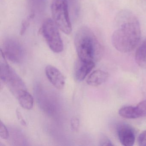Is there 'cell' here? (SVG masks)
I'll list each match as a JSON object with an SVG mask.
<instances>
[{"instance_id": "obj_16", "label": "cell", "mask_w": 146, "mask_h": 146, "mask_svg": "<svg viewBox=\"0 0 146 146\" xmlns=\"http://www.w3.org/2000/svg\"><path fill=\"white\" fill-rule=\"evenodd\" d=\"M138 145L140 146H146V131L142 132L137 139Z\"/></svg>"}, {"instance_id": "obj_14", "label": "cell", "mask_w": 146, "mask_h": 146, "mask_svg": "<svg viewBox=\"0 0 146 146\" xmlns=\"http://www.w3.org/2000/svg\"><path fill=\"white\" fill-rule=\"evenodd\" d=\"M136 108L140 117L146 116V100L139 102Z\"/></svg>"}, {"instance_id": "obj_19", "label": "cell", "mask_w": 146, "mask_h": 146, "mask_svg": "<svg viewBox=\"0 0 146 146\" xmlns=\"http://www.w3.org/2000/svg\"><path fill=\"white\" fill-rule=\"evenodd\" d=\"M100 146H113V144L111 141L106 137H102L100 141Z\"/></svg>"}, {"instance_id": "obj_12", "label": "cell", "mask_w": 146, "mask_h": 146, "mask_svg": "<svg viewBox=\"0 0 146 146\" xmlns=\"http://www.w3.org/2000/svg\"><path fill=\"white\" fill-rule=\"evenodd\" d=\"M135 59L138 66L146 69V39L137 49Z\"/></svg>"}, {"instance_id": "obj_13", "label": "cell", "mask_w": 146, "mask_h": 146, "mask_svg": "<svg viewBox=\"0 0 146 146\" xmlns=\"http://www.w3.org/2000/svg\"><path fill=\"white\" fill-rule=\"evenodd\" d=\"M119 113L120 116L127 119H136L140 117L135 107L127 106L119 109Z\"/></svg>"}, {"instance_id": "obj_4", "label": "cell", "mask_w": 146, "mask_h": 146, "mask_svg": "<svg viewBox=\"0 0 146 146\" xmlns=\"http://www.w3.org/2000/svg\"><path fill=\"white\" fill-rule=\"evenodd\" d=\"M51 8L53 19L58 28L65 34L70 35L72 25L67 0H52Z\"/></svg>"}, {"instance_id": "obj_9", "label": "cell", "mask_w": 146, "mask_h": 146, "mask_svg": "<svg viewBox=\"0 0 146 146\" xmlns=\"http://www.w3.org/2000/svg\"><path fill=\"white\" fill-rule=\"evenodd\" d=\"M95 65L94 62H85L80 59L76 63L75 77L78 81H82L90 73Z\"/></svg>"}, {"instance_id": "obj_6", "label": "cell", "mask_w": 146, "mask_h": 146, "mask_svg": "<svg viewBox=\"0 0 146 146\" xmlns=\"http://www.w3.org/2000/svg\"><path fill=\"white\" fill-rule=\"evenodd\" d=\"M1 51L10 61L16 64L21 63L25 55L24 48L18 39L13 37H7L4 40Z\"/></svg>"}, {"instance_id": "obj_11", "label": "cell", "mask_w": 146, "mask_h": 146, "mask_svg": "<svg viewBox=\"0 0 146 146\" xmlns=\"http://www.w3.org/2000/svg\"><path fill=\"white\" fill-rule=\"evenodd\" d=\"M15 97L17 99L19 104L23 108L30 110L33 107L34 99L27 90H20L15 96Z\"/></svg>"}, {"instance_id": "obj_17", "label": "cell", "mask_w": 146, "mask_h": 146, "mask_svg": "<svg viewBox=\"0 0 146 146\" xmlns=\"http://www.w3.org/2000/svg\"><path fill=\"white\" fill-rule=\"evenodd\" d=\"M70 123L71 126L72 130L75 131H78L79 129L80 125L79 119L77 118L74 117L72 118Z\"/></svg>"}, {"instance_id": "obj_20", "label": "cell", "mask_w": 146, "mask_h": 146, "mask_svg": "<svg viewBox=\"0 0 146 146\" xmlns=\"http://www.w3.org/2000/svg\"><path fill=\"white\" fill-rule=\"evenodd\" d=\"M16 112H17V116L18 118V119H19L20 123H22V124L23 125H26V122H25V119H24L23 116H22V115H21V113H20V111H19L18 110H17Z\"/></svg>"}, {"instance_id": "obj_8", "label": "cell", "mask_w": 146, "mask_h": 146, "mask_svg": "<svg viewBox=\"0 0 146 146\" xmlns=\"http://www.w3.org/2000/svg\"><path fill=\"white\" fill-rule=\"evenodd\" d=\"M45 73L49 82L55 88L59 90L64 88L65 83L64 76L57 68L48 65L45 69Z\"/></svg>"}, {"instance_id": "obj_2", "label": "cell", "mask_w": 146, "mask_h": 146, "mask_svg": "<svg viewBox=\"0 0 146 146\" xmlns=\"http://www.w3.org/2000/svg\"><path fill=\"white\" fill-rule=\"evenodd\" d=\"M76 50L79 59L96 63L100 60L103 48L92 30L88 27L80 28L75 38Z\"/></svg>"}, {"instance_id": "obj_15", "label": "cell", "mask_w": 146, "mask_h": 146, "mask_svg": "<svg viewBox=\"0 0 146 146\" xmlns=\"http://www.w3.org/2000/svg\"><path fill=\"white\" fill-rule=\"evenodd\" d=\"M9 132L7 128L2 121L0 123V137L2 139H7L9 137Z\"/></svg>"}, {"instance_id": "obj_5", "label": "cell", "mask_w": 146, "mask_h": 146, "mask_svg": "<svg viewBox=\"0 0 146 146\" xmlns=\"http://www.w3.org/2000/svg\"><path fill=\"white\" fill-rule=\"evenodd\" d=\"M41 32L50 49L55 53L61 52L64 49L58 27L53 20L47 19L42 24Z\"/></svg>"}, {"instance_id": "obj_1", "label": "cell", "mask_w": 146, "mask_h": 146, "mask_svg": "<svg viewBox=\"0 0 146 146\" xmlns=\"http://www.w3.org/2000/svg\"><path fill=\"white\" fill-rule=\"evenodd\" d=\"M116 29L112 36L113 46L122 53H128L135 49L141 36L138 19L132 12L122 11L116 18Z\"/></svg>"}, {"instance_id": "obj_7", "label": "cell", "mask_w": 146, "mask_h": 146, "mask_svg": "<svg viewBox=\"0 0 146 146\" xmlns=\"http://www.w3.org/2000/svg\"><path fill=\"white\" fill-rule=\"evenodd\" d=\"M117 133L119 141L125 146H132L135 139L134 131L131 127L126 124H122L118 126Z\"/></svg>"}, {"instance_id": "obj_3", "label": "cell", "mask_w": 146, "mask_h": 146, "mask_svg": "<svg viewBox=\"0 0 146 146\" xmlns=\"http://www.w3.org/2000/svg\"><path fill=\"white\" fill-rule=\"evenodd\" d=\"M0 57L1 78L15 96L20 90H27L26 85L14 70L7 64L5 56L1 50Z\"/></svg>"}, {"instance_id": "obj_18", "label": "cell", "mask_w": 146, "mask_h": 146, "mask_svg": "<svg viewBox=\"0 0 146 146\" xmlns=\"http://www.w3.org/2000/svg\"><path fill=\"white\" fill-rule=\"evenodd\" d=\"M33 16H34L33 14H31V15L29 16L28 18L26 19L24 21L23 24H22V29H21V34H22V35L24 33L25 31L26 30L27 26H28V25L29 24L30 21L31 19H32V18L33 17Z\"/></svg>"}, {"instance_id": "obj_10", "label": "cell", "mask_w": 146, "mask_h": 146, "mask_svg": "<svg viewBox=\"0 0 146 146\" xmlns=\"http://www.w3.org/2000/svg\"><path fill=\"white\" fill-rule=\"evenodd\" d=\"M108 78V74L107 72L101 70H96L90 75L87 83L90 86L96 87L105 82Z\"/></svg>"}]
</instances>
